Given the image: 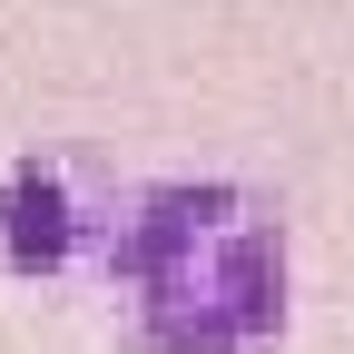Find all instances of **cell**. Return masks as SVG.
I'll list each match as a JSON object with an SVG mask.
<instances>
[]
</instances>
